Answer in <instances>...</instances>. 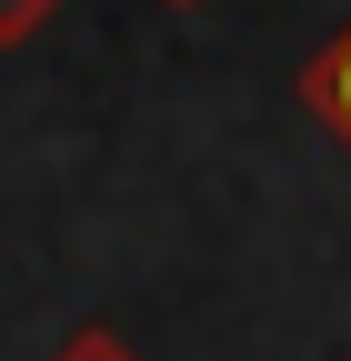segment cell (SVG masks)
<instances>
[{"label":"cell","instance_id":"7a4b0ae2","mask_svg":"<svg viewBox=\"0 0 351 361\" xmlns=\"http://www.w3.org/2000/svg\"><path fill=\"white\" fill-rule=\"evenodd\" d=\"M61 361H130V341H121V331H101V322H80V331L61 341Z\"/></svg>","mask_w":351,"mask_h":361},{"label":"cell","instance_id":"6da1fadb","mask_svg":"<svg viewBox=\"0 0 351 361\" xmlns=\"http://www.w3.org/2000/svg\"><path fill=\"white\" fill-rule=\"evenodd\" d=\"M291 90H301V111H312V121L331 130V141L351 151V20L321 40L312 61H301V80H291Z\"/></svg>","mask_w":351,"mask_h":361},{"label":"cell","instance_id":"3957f363","mask_svg":"<svg viewBox=\"0 0 351 361\" xmlns=\"http://www.w3.org/2000/svg\"><path fill=\"white\" fill-rule=\"evenodd\" d=\"M51 11H61V0H0V51H20V40L51 20Z\"/></svg>","mask_w":351,"mask_h":361},{"label":"cell","instance_id":"277c9868","mask_svg":"<svg viewBox=\"0 0 351 361\" xmlns=\"http://www.w3.org/2000/svg\"><path fill=\"white\" fill-rule=\"evenodd\" d=\"M171 11H191V0H171Z\"/></svg>","mask_w":351,"mask_h":361}]
</instances>
